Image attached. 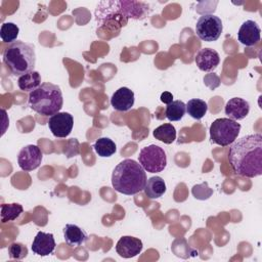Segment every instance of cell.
Segmentation results:
<instances>
[{
  "mask_svg": "<svg viewBox=\"0 0 262 262\" xmlns=\"http://www.w3.org/2000/svg\"><path fill=\"white\" fill-rule=\"evenodd\" d=\"M232 171L239 176L254 178L262 174V135L254 133L234 141L228 151Z\"/></svg>",
  "mask_w": 262,
  "mask_h": 262,
  "instance_id": "obj_1",
  "label": "cell"
},
{
  "mask_svg": "<svg viewBox=\"0 0 262 262\" xmlns=\"http://www.w3.org/2000/svg\"><path fill=\"white\" fill-rule=\"evenodd\" d=\"M150 11L149 5L139 1H102L97 5L95 16L99 26L124 27L128 18L143 19Z\"/></svg>",
  "mask_w": 262,
  "mask_h": 262,
  "instance_id": "obj_2",
  "label": "cell"
},
{
  "mask_svg": "<svg viewBox=\"0 0 262 262\" xmlns=\"http://www.w3.org/2000/svg\"><path fill=\"white\" fill-rule=\"evenodd\" d=\"M147 178L142 166L132 159L120 162L112 174V184L116 191L132 195L144 189Z\"/></svg>",
  "mask_w": 262,
  "mask_h": 262,
  "instance_id": "obj_3",
  "label": "cell"
},
{
  "mask_svg": "<svg viewBox=\"0 0 262 262\" xmlns=\"http://www.w3.org/2000/svg\"><path fill=\"white\" fill-rule=\"evenodd\" d=\"M29 106L39 115L53 116L63 104L62 92L57 85L46 82L29 94Z\"/></svg>",
  "mask_w": 262,
  "mask_h": 262,
  "instance_id": "obj_4",
  "label": "cell"
},
{
  "mask_svg": "<svg viewBox=\"0 0 262 262\" xmlns=\"http://www.w3.org/2000/svg\"><path fill=\"white\" fill-rule=\"evenodd\" d=\"M3 61L14 76L34 71L36 64L35 47L24 41H15L3 51Z\"/></svg>",
  "mask_w": 262,
  "mask_h": 262,
  "instance_id": "obj_5",
  "label": "cell"
},
{
  "mask_svg": "<svg viewBox=\"0 0 262 262\" xmlns=\"http://www.w3.org/2000/svg\"><path fill=\"white\" fill-rule=\"evenodd\" d=\"M209 131L212 142L220 146H227L236 140L241 125L229 118H219L211 124Z\"/></svg>",
  "mask_w": 262,
  "mask_h": 262,
  "instance_id": "obj_6",
  "label": "cell"
},
{
  "mask_svg": "<svg viewBox=\"0 0 262 262\" xmlns=\"http://www.w3.org/2000/svg\"><path fill=\"white\" fill-rule=\"evenodd\" d=\"M139 164L149 173L162 172L167 166V156L162 147L156 144L142 147L138 156Z\"/></svg>",
  "mask_w": 262,
  "mask_h": 262,
  "instance_id": "obj_7",
  "label": "cell"
},
{
  "mask_svg": "<svg viewBox=\"0 0 262 262\" xmlns=\"http://www.w3.org/2000/svg\"><path fill=\"white\" fill-rule=\"evenodd\" d=\"M223 26L221 19L214 14L202 15L195 25V33L198 37L206 42L216 41L222 33Z\"/></svg>",
  "mask_w": 262,
  "mask_h": 262,
  "instance_id": "obj_8",
  "label": "cell"
},
{
  "mask_svg": "<svg viewBox=\"0 0 262 262\" xmlns=\"http://www.w3.org/2000/svg\"><path fill=\"white\" fill-rule=\"evenodd\" d=\"M74 118L71 114L66 112H58L51 116L48 121V127L51 133L58 138H64L69 136L73 130Z\"/></svg>",
  "mask_w": 262,
  "mask_h": 262,
  "instance_id": "obj_9",
  "label": "cell"
},
{
  "mask_svg": "<svg viewBox=\"0 0 262 262\" xmlns=\"http://www.w3.org/2000/svg\"><path fill=\"white\" fill-rule=\"evenodd\" d=\"M42 151L35 144L24 146L17 156V163L24 171H33L37 169L42 162Z\"/></svg>",
  "mask_w": 262,
  "mask_h": 262,
  "instance_id": "obj_10",
  "label": "cell"
},
{
  "mask_svg": "<svg viewBox=\"0 0 262 262\" xmlns=\"http://www.w3.org/2000/svg\"><path fill=\"white\" fill-rule=\"evenodd\" d=\"M143 245L139 238L125 235L118 241L116 245V252L123 258H132L140 254Z\"/></svg>",
  "mask_w": 262,
  "mask_h": 262,
  "instance_id": "obj_11",
  "label": "cell"
},
{
  "mask_svg": "<svg viewBox=\"0 0 262 262\" xmlns=\"http://www.w3.org/2000/svg\"><path fill=\"white\" fill-rule=\"evenodd\" d=\"M260 33L261 30L258 24L248 19L242 24L237 33V39L245 46H253L260 41Z\"/></svg>",
  "mask_w": 262,
  "mask_h": 262,
  "instance_id": "obj_12",
  "label": "cell"
},
{
  "mask_svg": "<svg viewBox=\"0 0 262 262\" xmlns=\"http://www.w3.org/2000/svg\"><path fill=\"white\" fill-rule=\"evenodd\" d=\"M194 60L201 71L212 72L218 67L220 57L216 50L211 48H203L196 53Z\"/></svg>",
  "mask_w": 262,
  "mask_h": 262,
  "instance_id": "obj_13",
  "label": "cell"
},
{
  "mask_svg": "<svg viewBox=\"0 0 262 262\" xmlns=\"http://www.w3.org/2000/svg\"><path fill=\"white\" fill-rule=\"evenodd\" d=\"M55 241L52 233L39 231L32 244V251L39 256H48L55 249Z\"/></svg>",
  "mask_w": 262,
  "mask_h": 262,
  "instance_id": "obj_14",
  "label": "cell"
},
{
  "mask_svg": "<svg viewBox=\"0 0 262 262\" xmlns=\"http://www.w3.org/2000/svg\"><path fill=\"white\" fill-rule=\"evenodd\" d=\"M112 106L119 112H127L134 104V93L127 87H121L114 92L111 98Z\"/></svg>",
  "mask_w": 262,
  "mask_h": 262,
  "instance_id": "obj_15",
  "label": "cell"
},
{
  "mask_svg": "<svg viewBox=\"0 0 262 262\" xmlns=\"http://www.w3.org/2000/svg\"><path fill=\"white\" fill-rule=\"evenodd\" d=\"M225 115L229 117V119L238 121L245 119L250 112V104L247 100L241 97L230 98L225 104Z\"/></svg>",
  "mask_w": 262,
  "mask_h": 262,
  "instance_id": "obj_16",
  "label": "cell"
},
{
  "mask_svg": "<svg viewBox=\"0 0 262 262\" xmlns=\"http://www.w3.org/2000/svg\"><path fill=\"white\" fill-rule=\"evenodd\" d=\"M63 238L69 246L78 247L87 241L88 235L85 230L79 226L75 224H67L63 228Z\"/></svg>",
  "mask_w": 262,
  "mask_h": 262,
  "instance_id": "obj_17",
  "label": "cell"
},
{
  "mask_svg": "<svg viewBox=\"0 0 262 262\" xmlns=\"http://www.w3.org/2000/svg\"><path fill=\"white\" fill-rule=\"evenodd\" d=\"M41 85V76L37 71H32L18 77L17 86L24 92H32Z\"/></svg>",
  "mask_w": 262,
  "mask_h": 262,
  "instance_id": "obj_18",
  "label": "cell"
},
{
  "mask_svg": "<svg viewBox=\"0 0 262 262\" xmlns=\"http://www.w3.org/2000/svg\"><path fill=\"white\" fill-rule=\"evenodd\" d=\"M144 193L149 199L161 198L166 191V183L160 176H152L147 179L144 186Z\"/></svg>",
  "mask_w": 262,
  "mask_h": 262,
  "instance_id": "obj_19",
  "label": "cell"
},
{
  "mask_svg": "<svg viewBox=\"0 0 262 262\" xmlns=\"http://www.w3.org/2000/svg\"><path fill=\"white\" fill-rule=\"evenodd\" d=\"M152 135L156 139L166 144H171L176 139V129L170 123L163 124L154 130Z\"/></svg>",
  "mask_w": 262,
  "mask_h": 262,
  "instance_id": "obj_20",
  "label": "cell"
},
{
  "mask_svg": "<svg viewBox=\"0 0 262 262\" xmlns=\"http://www.w3.org/2000/svg\"><path fill=\"white\" fill-rule=\"evenodd\" d=\"M185 105L187 114L195 120H201L208 111L207 102L199 98H192L188 100V102Z\"/></svg>",
  "mask_w": 262,
  "mask_h": 262,
  "instance_id": "obj_21",
  "label": "cell"
},
{
  "mask_svg": "<svg viewBox=\"0 0 262 262\" xmlns=\"http://www.w3.org/2000/svg\"><path fill=\"white\" fill-rule=\"evenodd\" d=\"M186 113V105L181 100H173L166 106V118L171 122L180 121Z\"/></svg>",
  "mask_w": 262,
  "mask_h": 262,
  "instance_id": "obj_22",
  "label": "cell"
},
{
  "mask_svg": "<svg viewBox=\"0 0 262 262\" xmlns=\"http://www.w3.org/2000/svg\"><path fill=\"white\" fill-rule=\"evenodd\" d=\"M95 152L102 158H107L116 152V143L108 137H101L97 139L93 145Z\"/></svg>",
  "mask_w": 262,
  "mask_h": 262,
  "instance_id": "obj_23",
  "label": "cell"
},
{
  "mask_svg": "<svg viewBox=\"0 0 262 262\" xmlns=\"http://www.w3.org/2000/svg\"><path fill=\"white\" fill-rule=\"evenodd\" d=\"M23 212V206L17 203L3 204L1 205V222L7 223L10 221H14L21 215Z\"/></svg>",
  "mask_w": 262,
  "mask_h": 262,
  "instance_id": "obj_24",
  "label": "cell"
},
{
  "mask_svg": "<svg viewBox=\"0 0 262 262\" xmlns=\"http://www.w3.org/2000/svg\"><path fill=\"white\" fill-rule=\"evenodd\" d=\"M19 29L13 23H4L0 29V38L5 43H13L16 41Z\"/></svg>",
  "mask_w": 262,
  "mask_h": 262,
  "instance_id": "obj_25",
  "label": "cell"
},
{
  "mask_svg": "<svg viewBox=\"0 0 262 262\" xmlns=\"http://www.w3.org/2000/svg\"><path fill=\"white\" fill-rule=\"evenodd\" d=\"M8 255L11 259H24L28 255V249L20 243H12L8 247Z\"/></svg>",
  "mask_w": 262,
  "mask_h": 262,
  "instance_id": "obj_26",
  "label": "cell"
},
{
  "mask_svg": "<svg viewBox=\"0 0 262 262\" xmlns=\"http://www.w3.org/2000/svg\"><path fill=\"white\" fill-rule=\"evenodd\" d=\"M212 193H213V190L208 186L207 182L194 185L192 187V194L194 195L195 199H199V200H206L210 198Z\"/></svg>",
  "mask_w": 262,
  "mask_h": 262,
  "instance_id": "obj_27",
  "label": "cell"
},
{
  "mask_svg": "<svg viewBox=\"0 0 262 262\" xmlns=\"http://www.w3.org/2000/svg\"><path fill=\"white\" fill-rule=\"evenodd\" d=\"M160 99H161L162 102H164L166 104H169V103H171L173 101V95H172V93H170L168 91H165V92H163L161 94Z\"/></svg>",
  "mask_w": 262,
  "mask_h": 262,
  "instance_id": "obj_28",
  "label": "cell"
}]
</instances>
